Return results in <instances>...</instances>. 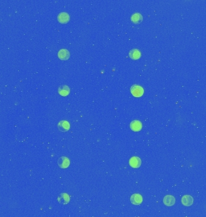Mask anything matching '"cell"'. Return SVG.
Instances as JSON below:
<instances>
[{
	"instance_id": "cell-7",
	"label": "cell",
	"mask_w": 206,
	"mask_h": 217,
	"mask_svg": "<svg viewBox=\"0 0 206 217\" xmlns=\"http://www.w3.org/2000/svg\"><path fill=\"white\" fill-rule=\"evenodd\" d=\"M70 57V53L66 49H62L58 52V57L61 60H66Z\"/></svg>"
},
{
	"instance_id": "cell-3",
	"label": "cell",
	"mask_w": 206,
	"mask_h": 217,
	"mask_svg": "<svg viewBox=\"0 0 206 217\" xmlns=\"http://www.w3.org/2000/svg\"><path fill=\"white\" fill-rule=\"evenodd\" d=\"M131 203L134 205H139L143 201V198L139 194H134L130 198Z\"/></svg>"
},
{
	"instance_id": "cell-5",
	"label": "cell",
	"mask_w": 206,
	"mask_h": 217,
	"mask_svg": "<svg viewBox=\"0 0 206 217\" xmlns=\"http://www.w3.org/2000/svg\"><path fill=\"white\" fill-rule=\"evenodd\" d=\"M130 129L134 132H139L142 128V123L139 120H134L130 123Z\"/></svg>"
},
{
	"instance_id": "cell-13",
	"label": "cell",
	"mask_w": 206,
	"mask_h": 217,
	"mask_svg": "<svg viewBox=\"0 0 206 217\" xmlns=\"http://www.w3.org/2000/svg\"><path fill=\"white\" fill-rule=\"evenodd\" d=\"M130 57L133 60H138L141 56V51L138 49H133L129 53Z\"/></svg>"
},
{
	"instance_id": "cell-6",
	"label": "cell",
	"mask_w": 206,
	"mask_h": 217,
	"mask_svg": "<svg viewBox=\"0 0 206 217\" xmlns=\"http://www.w3.org/2000/svg\"><path fill=\"white\" fill-rule=\"evenodd\" d=\"M58 129L62 132H65L69 130L70 124L67 121H61L58 124Z\"/></svg>"
},
{
	"instance_id": "cell-8",
	"label": "cell",
	"mask_w": 206,
	"mask_h": 217,
	"mask_svg": "<svg viewBox=\"0 0 206 217\" xmlns=\"http://www.w3.org/2000/svg\"><path fill=\"white\" fill-rule=\"evenodd\" d=\"M57 20L59 23L62 24H66L69 21L70 17L66 12H62L58 15Z\"/></svg>"
},
{
	"instance_id": "cell-14",
	"label": "cell",
	"mask_w": 206,
	"mask_h": 217,
	"mask_svg": "<svg viewBox=\"0 0 206 217\" xmlns=\"http://www.w3.org/2000/svg\"><path fill=\"white\" fill-rule=\"evenodd\" d=\"M70 92V89L69 87L66 85L61 86L59 88V93L63 96L68 95V94Z\"/></svg>"
},
{
	"instance_id": "cell-10",
	"label": "cell",
	"mask_w": 206,
	"mask_h": 217,
	"mask_svg": "<svg viewBox=\"0 0 206 217\" xmlns=\"http://www.w3.org/2000/svg\"><path fill=\"white\" fill-rule=\"evenodd\" d=\"M181 203L185 206H190L193 203V198L189 195H184L181 198Z\"/></svg>"
},
{
	"instance_id": "cell-9",
	"label": "cell",
	"mask_w": 206,
	"mask_h": 217,
	"mask_svg": "<svg viewBox=\"0 0 206 217\" xmlns=\"http://www.w3.org/2000/svg\"><path fill=\"white\" fill-rule=\"evenodd\" d=\"M57 200H58V201L60 204L64 205V204H68L69 202L70 198H69V196L68 195V194H67L66 193H62L58 197Z\"/></svg>"
},
{
	"instance_id": "cell-2",
	"label": "cell",
	"mask_w": 206,
	"mask_h": 217,
	"mask_svg": "<svg viewBox=\"0 0 206 217\" xmlns=\"http://www.w3.org/2000/svg\"><path fill=\"white\" fill-rule=\"evenodd\" d=\"M57 164L60 168H67L70 165V160L68 157L62 156L59 159Z\"/></svg>"
},
{
	"instance_id": "cell-11",
	"label": "cell",
	"mask_w": 206,
	"mask_h": 217,
	"mask_svg": "<svg viewBox=\"0 0 206 217\" xmlns=\"http://www.w3.org/2000/svg\"><path fill=\"white\" fill-rule=\"evenodd\" d=\"M163 203L167 206H172L175 203V198L172 195H166L163 198Z\"/></svg>"
},
{
	"instance_id": "cell-4",
	"label": "cell",
	"mask_w": 206,
	"mask_h": 217,
	"mask_svg": "<svg viewBox=\"0 0 206 217\" xmlns=\"http://www.w3.org/2000/svg\"><path fill=\"white\" fill-rule=\"evenodd\" d=\"M141 163H142V161H141V159L136 156L132 157L129 160V164H130V167H132L133 168H138L140 167Z\"/></svg>"
},
{
	"instance_id": "cell-1",
	"label": "cell",
	"mask_w": 206,
	"mask_h": 217,
	"mask_svg": "<svg viewBox=\"0 0 206 217\" xmlns=\"http://www.w3.org/2000/svg\"><path fill=\"white\" fill-rule=\"evenodd\" d=\"M131 93L135 97H141L144 93V88L139 85L135 84L131 87Z\"/></svg>"
},
{
	"instance_id": "cell-12",
	"label": "cell",
	"mask_w": 206,
	"mask_h": 217,
	"mask_svg": "<svg viewBox=\"0 0 206 217\" xmlns=\"http://www.w3.org/2000/svg\"><path fill=\"white\" fill-rule=\"evenodd\" d=\"M143 20V17L141 14L139 13H135L131 17V21L133 23L135 24H139L142 23Z\"/></svg>"
}]
</instances>
